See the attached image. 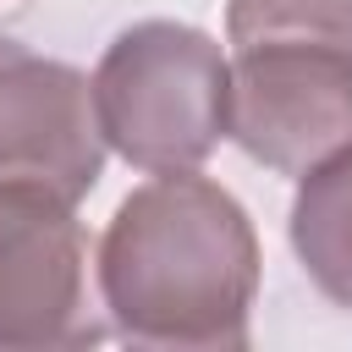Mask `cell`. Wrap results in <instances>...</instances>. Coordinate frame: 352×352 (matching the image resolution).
Here are the masks:
<instances>
[{
  "label": "cell",
  "instance_id": "6da1fadb",
  "mask_svg": "<svg viewBox=\"0 0 352 352\" xmlns=\"http://www.w3.org/2000/svg\"><path fill=\"white\" fill-rule=\"evenodd\" d=\"M99 297L116 336L176 352H236L264 275L248 209L198 170L132 187L99 236Z\"/></svg>",
  "mask_w": 352,
  "mask_h": 352
},
{
  "label": "cell",
  "instance_id": "7a4b0ae2",
  "mask_svg": "<svg viewBox=\"0 0 352 352\" xmlns=\"http://www.w3.org/2000/svg\"><path fill=\"white\" fill-rule=\"evenodd\" d=\"M94 110L126 165L148 176L198 170L231 138V60L192 22H132L94 66Z\"/></svg>",
  "mask_w": 352,
  "mask_h": 352
},
{
  "label": "cell",
  "instance_id": "3957f363",
  "mask_svg": "<svg viewBox=\"0 0 352 352\" xmlns=\"http://www.w3.org/2000/svg\"><path fill=\"white\" fill-rule=\"evenodd\" d=\"M231 143L275 176H302L352 143V38L258 33L231 44Z\"/></svg>",
  "mask_w": 352,
  "mask_h": 352
},
{
  "label": "cell",
  "instance_id": "277c9868",
  "mask_svg": "<svg viewBox=\"0 0 352 352\" xmlns=\"http://www.w3.org/2000/svg\"><path fill=\"white\" fill-rule=\"evenodd\" d=\"M99 336L77 204L38 182H0V352H55Z\"/></svg>",
  "mask_w": 352,
  "mask_h": 352
},
{
  "label": "cell",
  "instance_id": "5b68a950",
  "mask_svg": "<svg viewBox=\"0 0 352 352\" xmlns=\"http://www.w3.org/2000/svg\"><path fill=\"white\" fill-rule=\"evenodd\" d=\"M104 148L94 77L0 38V182H38L77 204L104 170Z\"/></svg>",
  "mask_w": 352,
  "mask_h": 352
},
{
  "label": "cell",
  "instance_id": "8992f818",
  "mask_svg": "<svg viewBox=\"0 0 352 352\" xmlns=\"http://www.w3.org/2000/svg\"><path fill=\"white\" fill-rule=\"evenodd\" d=\"M286 231L308 280L336 308H352V143L297 176Z\"/></svg>",
  "mask_w": 352,
  "mask_h": 352
},
{
  "label": "cell",
  "instance_id": "52a82bcc",
  "mask_svg": "<svg viewBox=\"0 0 352 352\" xmlns=\"http://www.w3.org/2000/svg\"><path fill=\"white\" fill-rule=\"evenodd\" d=\"M253 33H341L352 38V0H226V44Z\"/></svg>",
  "mask_w": 352,
  "mask_h": 352
}]
</instances>
